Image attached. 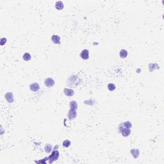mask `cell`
Wrapping results in <instances>:
<instances>
[{"label":"cell","mask_w":164,"mask_h":164,"mask_svg":"<svg viewBox=\"0 0 164 164\" xmlns=\"http://www.w3.org/2000/svg\"><path fill=\"white\" fill-rule=\"evenodd\" d=\"M81 83V80L76 75H72L67 80V85L71 87H76Z\"/></svg>","instance_id":"6da1fadb"},{"label":"cell","mask_w":164,"mask_h":164,"mask_svg":"<svg viewBox=\"0 0 164 164\" xmlns=\"http://www.w3.org/2000/svg\"><path fill=\"white\" fill-rule=\"evenodd\" d=\"M118 131L124 137H127L130 135L131 134V130L130 128H127L124 127L123 123H121L118 127Z\"/></svg>","instance_id":"7a4b0ae2"},{"label":"cell","mask_w":164,"mask_h":164,"mask_svg":"<svg viewBox=\"0 0 164 164\" xmlns=\"http://www.w3.org/2000/svg\"><path fill=\"white\" fill-rule=\"evenodd\" d=\"M59 157H60V153L58 150H53L51 154L48 157L49 164H52L55 161L58 160Z\"/></svg>","instance_id":"3957f363"},{"label":"cell","mask_w":164,"mask_h":164,"mask_svg":"<svg viewBox=\"0 0 164 164\" xmlns=\"http://www.w3.org/2000/svg\"><path fill=\"white\" fill-rule=\"evenodd\" d=\"M55 82L52 78H48L44 80V85L47 87H52L55 85Z\"/></svg>","instance_id":"277c9868"},{"label":"cell","mask_w":164,"mask_h":164,"mask_svg":"<svg viewBox=\"0 0 164 164\" xmlns=\"http://www.w3.org/2000/svg\"><path fill=\"white\" fill-rule=\"evenodd\" d=\"M77 116L76 110H73V109H71L69 110L68 114H67V117L69 118V120H74L76 119Z\"/></svg>","instance_id":"5b68a950"},{"label":"cell","mask_w":164,"mask_h":164,"mask_svg":"<svg viewBox=\"0 0 164 164\" xmlns=\"http://www.w3.org/2000/svg\"><path fill=\"white\" fill-rule=\"evenodd\" d=\"M80 56L83 60H88L89 58V51L87 49H84L83 50H82V52L80 53Z\"/></svg>","instance_id":"8992f818"},{"label":"cell","mask_w":164,"mask_h":164,"mask_svg":"<svg viewBox=\"0 0 164 164\" xmlns=\"http://www.w3.org/2000/svg\"><path fill=\"white\" fill-rule=\"evenodd\" d=\"M5 97L7 102L9 103H12L14 101V94L12 92H7L5 94Z\"/></svg>","instance_id":"52a82bcc"},{"label":"cell","mask_w":164,"mask_h":164,"mask_svg":"<svg viewBox=\"0 0 164 164\" xmlns=\"http://www.w3.org/2000/svg\"><path fill=\"white\" fill-rule=\"evenodd\" d=\"M63 93L66 96H68V97H72L75 95L74 90L72 89H68V88H65L63 89Z\"/></svg>","instance_id":"ba28073f"},{"label":"cell","mask_w":164,"mask_h":164,"mask_svg":"<svg viewBox=\"0 0 164 164\" xmlns=\"http://www.w3.org/2000/svg\"><path fill=\"white\" fill-rule=\"evenodd\" d=\"M30 89L33 92H37L40 89V85L38 83H34L30 85Z\"/></svg>","instance_id":"9c48e42d"},{"label":"cell","mask_w":164,"mask_h":164,"mask_svg":"<svg viewBox=\"0 0 164 164\" xmlns=\"http://www.w3.org/2000/svg\"><path fill=\"white\" fill-rule=\"evenodd\" d=\"M130 153L131 154V156H132L134 158H137L139 155H140V151L138 149H131L130 151Z\"/></svg>","instance_id":"30bf717a"},{"label":"cell","mask_w":164,"mask_h":164,"mask_svg":"<svg viewBox=\"0 0 164 164\" xmlns=\"http://www.w3.org/2000/svg\"><path fill=\"white\" fill-rule=\"evenodd\" d=\"M51 41L55 44H60V43H61L60 36H58V35H52V37H51Z\"/></svg>","instance_id":"8fae6325"},{"label":"cell","mask_w":164,"mask_h":164,"mask_svg":"<svg viewBox=\"0 0 164 164\" xmlns=\"http://www.w3.org/2000/svg\"><path fill=\"white\" fill-rule=\"evenodd\" d=\"M63 8H64V5H63V2L62 1H57L55 3V8L58 10H63Z\"/></svg>","instance_id":"7c38bea8"},{"label":"cell","mask_w":164,"mask_h":164,"mask_svg":"<svg viewBox=\"0 0 164 164\" xmlns=\"http://www.w3.org/2000/svg\"><path fill=\"white\" fill-rule=\"evenodd\" d=\"M128 51L126 49H121L119 52V56L121 58H126L127 57V56H128Z\"/></svg>","instance_id":"4fadbf2b"},{"label":"cell","mask_w":164,"mask_h":164,"mask_svg":"<svg viewBox=\"0 0 164 164\" xmlns=\"http://www.w3.org/2000/svg\"><path fill=\"white\" fill-rule=\"evenodd\" d=\"M69 106L71 109L76 110L78 109V103L76 101H71L69 104Z\"/></svg>","instance_id":"5bb4252c"},{"label":"cell","mask_w":164,"mask_h":164,"mask_svg":"<svg viewBox=\"0 0 164 164\" xmlns=\"http://www.w3.org/2000/svg\"><path fill=\"white\" fill-rule=\"evenodd\" d=\"M31 58H32V56H31V55L29 53H25L23 55V56H22V59L26 62L30 60Z\"/></svg>","instance_id":"9a60e30c"},{"label":"cell","mask_w":164,"mask_h":164,"mask_svg":"<svg viewBox=\"0 0 164 164\" xmlns=\"http://www.w3.org/2000/svg\"><path fill=\"white\" fill-rule=\"evenodd\" d=\"M53 149L52 145L51 144H46L44 146V151L46 153H50Z\"/></svg>","instance_id":"2e32d148"},{"label":"cell","mask_w":164,"mask_h":164,"mask_svg":"<svg viewBox=\"0 0 164 164\" xmlns=\"http://www.w3.org/2000/svg\"><path fill=\"white\" fill-rule=\"evenodd\" d=\"M107 87H108V89L111 92L114 91V90H116V85H115L114 83H110L108 84V85H107Z\"/></svg>","instance_id":"e0dca14e"},{"label":"cell","mask_w":164,"mask_h":164,"mask_svg":"<svg viewBox=\"0 0 164 164\" xmlns=\"http://www.w3.org/2000/svg\"><path fill=\"white\" fill-rule=\"evenodd\" d=\"M71 142L69 140H65L63 142V143H62V145H63V146L64 147L67 148V147H69L71 145Z\"/></svg>","instance_id":"ac0fdd59"},{"label":"cell","mask_w":164,"mask_h":164,"mask_svg":"<svg viewBox=\"0 0 164 164\" xmlns=\"http://www.w3.org/2000/svg\"><path fill=\"white\" fill-rule=\"evenodd\" d=\"M123 124L124 126V127H126L127 128H131L132 127V124H131V123L130 121H127L123 123Z\"/></svg>","instance_id":"d6986e66"},{"label":"cell","mask_w":164,"mask_h":164,"mask_svg":"<svg viewBox=\"0 0 164 164\" xmlns=\"http://www.w3.org/2000/svg\"><path fill=\"white\" fill-rule=\"evenodd\" d=\"M6 42H7V39L6 38H1V41H0V44H1V46H4V45L5 44Z\"/></svg>","instance_id":"ffe728a7"},{"label":"cell","mask_w":164,"mask_h":164,"mask_svg":"<svg viewBox=\"0 0 164 164\" xmlns=\"http://www.w3.org/2000/svg\"><path fill=\"white\" fill-rule=\"evenodd\" d=\"M58 147H59V146H58V145H55V147H54V149H53V150H57V149L58 148Z\"/></svg>","instance_id":"44dd1931"}]
</instances>
